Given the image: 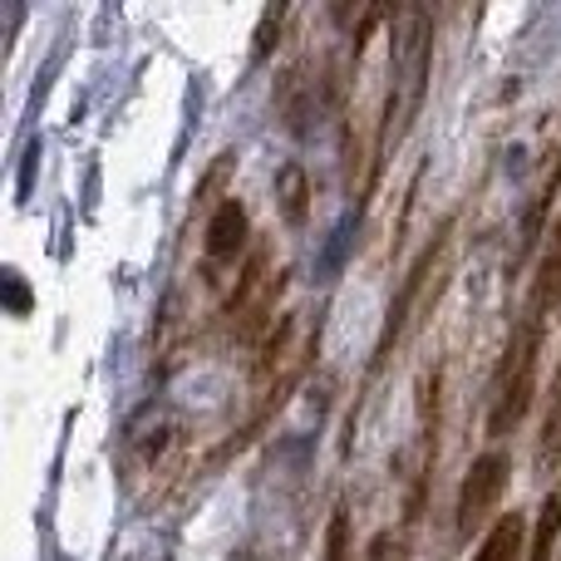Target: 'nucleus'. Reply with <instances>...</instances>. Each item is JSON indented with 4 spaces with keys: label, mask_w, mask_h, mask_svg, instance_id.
<instances>
[{
    "label": "nucleus",
    "mask_w": 561,
    "mask_h": 561,
    "mask_svg": "<svg viewBox=\"0 0 561 561\" xmlns=\"http://www.w3.org/2000/svg\"><path fill=\"white\" fill-rule=\"evenodd\" d=\"M561 310V207L552 217V232H547L542 252H537V266H533V280H527V300H523V316L533 320H552Z\"/></svg>",
    "instance_id": "423d86ee"
},
{
    "label": "nucleus",
    "mask_w": 561,
    "mask_h": 561,
    "mask_svg": "<svg viewBox=\"0 0 561 561\" xmlns=\"http://www.w3.org/2000/svg\"><path fill=\"white\" fill-rule=\"evenodd\" d=\"M537 463L542 468L561 463V355H557V369H552V389H547L542 434H537Z\"/></svg>",
    "instance_id": "1a4fd4ad"
},
{
    "label": "nucleus",
    "mask_w": 561,
    "mask_h": 561,
    "mask_svg": "<svg viewBox=\"0 0 561 561\" xmlns=\"http://www.w3.org/2000/svg\"><path fill=\"white\" fill-rule=\"evenodd\" d=\"M542 345H547V325L533 316H523L513 325L503 345V359L493 369V409H488V438H507L517 434V424L527 419L537 399V369H542Z\"/></svg>",
    "instance_id": "f03ea898"
},
{
    "label": "nucleus",
    "mask_w": 561,
    "mask_h": 561,
    "mask_svg": "<svg viewBox=\"0 0 561 561\" xmlns=\"http://www.w3.org/2000/svg\"><path fill=\"white\" fill-rule=\"evenodd\" d=\"M454 232H458V222H454V217H444V222H438V232L424 242L419 262L404 272V286L394 290V300H389V310H385V325H379L369 375H379V369L389 365V355L399 350V340L409 335V325H414L424 310H434L438 290L448 286V266H454Z\"/></svg>",
    "instance_id": "f257e3e1"
},
{
    "label": "nucleus",
    "mask_w": 561,
    "mask_h": 561,
    "mask_svg": "<svg viewBox=\"0 0 561 561\" xmlns=\"http://www.w3.org/2000/svg\"><path fill=\"white\" fill-rule=\"evenodd\" d=\"M276 197H280V217H286L290 227L306 222V213H310V178H306V168H300V163L280 168V173H276Z\"/></svg>",
    "instance_id": "9d476101"
},
{
    "label": "nucleus",
    "mask_w": 561,
    "mask_h": 561,
    "mask_svg": "<svg viewBox=\"0 0 561 561\" xmlns=\"http://www.w3.org/2000/svg\"><path fill=\"white\" fill-rule=\"evenodd\" d=\"M561 547V488L542 497V513L533 523V542H527V561H557Z\"/></svg>",
    "instance_id": "6e6552de"
},
{
    "label": "nucleus",
    "mask_w": 561,
    "mask_h": 561,
    "mask_svg": "<svg viewBox=\"0 0 561 561\" xmlns=\"http://www.w3.org/2000/svg\"><path fill=\"white\" fill-rule=\"evenodd\" d=\"M286 290V272H276V252L272 247H252L242 266H237V280L227 290V330H232L242 345H262L276 330V296Z\"/></svg>",
    "instance_id": "7ed1b4c3"
},
{
    "label": "nucleus",
    "mask_w": 561,
    "mask_h": 561,
    "mask_svg": "<svg viewBox=\"0 0 561 561\" xmlns=\"http://www.w3.org/2000/svg\"><path fill=\"white\" fill-rule=\"evenodd\" d=\"M527 542H533V527H527V517L517 513H503L493 523V533L478 542L473 561H527Z\"/></svg>",
    "instance_id": "0eeeda50"
},
{
    "label": "nucleus",
    "mask_w": 561,
    "mask_h": 561,
    "mask_svg": "<svg viewBox=\"0 0 561 561\" xmlns=\"http://www.w3.org/2000/svg\"><path fill=\"white\" fill-rule=\"evenodd\" d=\"M507 478H513V458L503 454V448H488V454L473 458V468L463 473V483H458V503H454V533L463 537V542H483L488 533H493L497 523V503H503L507 493Z\"/></svg>",
    "instance_id": "20e7f679"
},
{
    "label": "nucleus",
    "mask_w": 561,
    "mask_h": 561,
    "mask_svg": "<svg viewBox=\"0 0 561 561\" xmlns=\"http://www.w3.org/2000/svg\"><path fill=\"white\" fill-rule=\"evenodd\" d=\"M280 20H286V10H280V5L262 15V30H256V59L272 55V25H280ZM276 35H280V30H276Z\"/></svg>",
    "instance_id": "9b49d317"
},
{
    "label": "nucleus",
    "mask_w": 561,
    "mask_h": 561,
    "mask_svg": "<svg viewBox=\"0 0 561 561\" xmlns=\"http://www.w3.org/2000/svg\"><path fill=\"white\" fill-rule=\"evenodd\" d=\"M252 256V217H247L242 197H222L207 217V232H203V266L207 280H217L213 272L222 266H242Z\"/></svg>",
    "instance_id": "39448f33"
}]
</instances>
